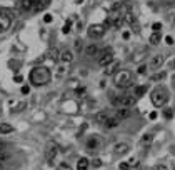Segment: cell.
I'll list each match as a JSON object with an SVG mask.
<instances>
[{
  "mask_svg": "<svg viewBox=\"0 0 175 170\" xmlns=\"http://www.w3.org/2000/svg\"><path fill=\"white\" fill-rule=\"evenodd\" d=\"M28 79H30V84L35 85V87H42L50 82L52 79V72L48 67H33V69L30 70V75H28Z\"/></svg>",
  "mask_w": 175,
  "mask_h": 170,
  "instance_id": "cell-1",
  "label": "cell"
},
{
  "mask_svg": "<svg viewBox=\"0 0 175 170\" xmlns=\"http://www.w3.org/2000/svg\"><path fill=\"white\" fill-rule=\"evenodd\" d=\"M150 100H152V104H153L155 107H163V105L168 102V94H167V90H165L163 87H157V89L152 92V97H150Z\"/></svg>",
  "mask_w": 175,
  "mask_h": 170,
  "instance_id": "cell-2",
  "label": "cell"
},
{
  "mask_svg": "<svg viewBox=\"0 0 175 170\" xmlns=\"http://www.w3.org/2000/svg\"><path fill=\"white\" fill-rule=\"evenodd\" d=\"M115 85L120 87V89H129L130 85H132V74H130L129 70H120L115 74Z\"/></svg>",
  "mask_w": 175,
  "mask_h": 170,
  "instance_id": "cell-3",
  "label": "cell"
},
{
  "mask_svg": "<svg viewBox=\"0 0 175 170\" xmlns=\"http://www.w3.org/2000/svg\"><path fill=\"white\" fill-rule=\"evenodd\" d=\"M12 18H13V12L8 8H2L0 10V30H8L12 25Z\"/></svg>",
  "mask_w": 175,
  "mask_h": 170,
  "instance_id": "cell-4",
  "label": "cell"
},
{
  "mask_svg": "<svg viewBox=\"0 0 175 170\" xmlns=\"http://www.w3.org/2000/svg\"><path fill=\"white\" fill-rule=\"evenodd\" d=\"M58 153H60V150H58V145L48 143V145H47V152H45L47 163H48V165H57V157H58Z\"/></svg>",
  "mask_w": 175,
  "mask_h": 170,
  "instance_id": "cell-5",
  "label": "cell"
},
{
  "mask_svg": "<svg viewBox=\"0 0 175 170\" xmlns=\"http://www.w3.org/2000/svg\"><path fill=\"white\" fill-rule=\"evenodd\" d=\"M114 62V55H112V48L107 47L104 50L99 52V65L100 67H107Z\"/></svg>",
  "mask_w": 175,
  "mask_h": 170,
  "instance_id": "cell-6",
  "label": "cell"
},
{
  "mask_svg": "<svg viewBox=\"0 0 175 170\" xmlns=\"http://www.w3.org/2000/svg\"><path fill=\"white\" fill-rule=\"evenodd\" d=\"M87 32H89L90 38H100V37H104V33H105V27L102 25V23H94V25L89 27Z\"/></svg>",
  "mask_w": 175,
  "mask_h": 170,
  "instance_id": "cell-7",
  "label": "cell"
},
{
  "mask_svg": "<svg viewBox=\"0 0 175 170\" xmlns=\"http://www.w3.org/2000/svg\"><path fill=\"white\" fill-rule=\"evenodd\" d=\"M135 105V97H129V95H120V107L124 109H130Z\"/></svg>",
  "mask_w": 175,
  "mask_h": 170,
  "instance_id": "cell-8",
  "label": "cell"
},
{
  "mask_svg": "<svg viewBox=\"0 0 175 170\" xmlns=\"http://www.w3.org/2000/svg\"><path fill=\"white\" fill-rule=\"evenodd\" d=\"M163 62H165L163 55H155L153 59L150 60V69H153V70H158L160 67L163 65Z\"/></svg>",
  "mask_w": 175,
  "mask_h": 170,
  "instance_id": "cell-9",
  "label": "cell"
},
{
  "mask_svg": "<svg viewBox=\"0 0 175 170\" xmlns=\"http://www.w3.org/2000/svg\"><path fill=\"white\" fill-rule=\"evenodd\" d=\"M129 152V145L127 143H117L114 147V153L117 155V157H122V155H125Z\"/></svg>",
  "mask_w": 175,
  "mask_h": 170,
  "instance_id": "cell-10",
  "label": "cell"
},
{
  "mask_svg": "<svg viewBox=\"0 0 175 170\" xmlns=\"http://www.w3.org/2000/svg\"><path fill=\"white\" fill-rule=\"evenodd\" d=\"M100 143H102L100 138L97 137V135H94V137H90L89 142H87V148H89V150H97L100 147Z\"/></svg>",
  "mask_w": 175,
  "mask_h": 170,
  "instance_id": "cell-11",
  "label": "cell"
},
{
  "mask_svg": "<svg viewBox=\"0 0 175 170\" xmlns=\"http://www.w3.org/2000/svg\"><path fill=\"white\" fill-rule=\"evenodd\" d=\"M147 53H148V50H147V48H142V50H137V52H135L134 55H132V62H135V64H139L140 60H143V59H145V55H147Z\"/></svg>",
  "mask_w": 175,
  "mask_h": 170,
  "instance_id": "cell-12",
  "label": "cell"
},
{
  "mask_svg": "<svg viewBox=\"0 0 175 170\" xmlns=\"http://www.w3.org/2000/svg\"><path fill=\"white\" fill-rule=\"evenodd\" d=\"M129 117H130V110H129V109H124V107H120V109L117 110V117H115V119L125 120V119H129Z\"/></svg>",
  "mask_w": 175,
  "mask_h": 170,
  "instance_id": "cell-13",
  "label": "cell"
},
{
  "mask_svg": "<svg viewBox=\"0 0 175 170\" xmlns=\"http://www.w3.org/2000/svg\"><path fill=\"white\" fill-rule=\"evenodd\" d=\"M99 52H100V50H99V47L94 45V43L85 48V55H87V57H97V55H99Z\"/></svg>",
  "mask_w": 175,
  "mask_h": 170,
  "instance_id": "cell-14",
  "label": "cell"
},
{
  "mask_svg": "<svg viewBox=\"0 0 175 170\" xmlns=\"http://www.w3.org/2000/svg\"><path fill=\"white\" fill-rule=\"evenodd\" d=\"M119 67H120V65H119V62H112L110 65H107V67H105V69H107V70H105V74H107V75H115V74H117V70H119Z\"/></svg>",
  "mask_w": 175,
  "mask_h": 170,
  "instance_id": "cell-15",
  "label": "cell"
},
{
  "mask_svg": "<svg viewBox=\"0 0 175 170\" xmlns=\"http://www.w3.org/2000/svg\"><path fill=\"white\" fill-rule=\"evenodd\" d=\"M18 8H20L22 12L32 10V0H20V2H18Z\"/></svg>",
  "mask_w": 175,
  "mask_h": 170,
  "instance_id": "cell-16",
  "label": "cell"
},
{
  "mask_svg": "<svg viewBox=\"0 0 175 170\" xmlns=\"http://www.w3.org/2000/svg\"><path fill=\"white\" fill-rule=\"evenodd\" d=\"M60 59H62V62H65V64H70V62L74 60V53L70 50H64L60 53Z\"/></svg>",
  "mask_w": 175,
  "mask_h": 170,
  "instance_id": "cell-17",
  "label": "cell"
},
{
  "mask_svg": "<svg viewBox=\"0 0 175 170\" xmlns=\"http://www.w3.org/2000/svg\"><path fill=\"white\" fill-rule=\"evenodd\" d=\"M145 94H147V85H139V87H135L134 97H143Z\"/></svg>",
  "mask_w": 175,
  "mask_h": 170,
  "instance_id": "cell-18",
  "label": "cell"
},
{
  "mask_svg": "<svg viewBox=\"0 0 175 170\" xmlns=\"http://www.w3.org/2000/svg\"><path fill=\"white\" fill-rule=\"evenodd\" d=\"M48 57H50V60H53V62H57L58 59H60V52L57 50V48H50L48 50V53H47Z\"/></svg>",
  "mask_w": 175,
  "mask_h": 170,
  "instance_id": "cell-19",
  "label": "cell"
},
{
  "mask_svg": "<svg viewBox=\"0 0 175 170\" xmlns=\"http://www.w3.org/2000/svg\"><path fill=\"white\" fill-rule=\"evenodd\" d=\"M119 124H120L119 119H109L104 125H105L107 129H115V127H119Z\"/></svg>",
  "mask_w": 175,
  "mask_h": 170,
  "instance_id": "cell-20",
  "label": "cell"
},
{
  "mask_svg": "<svg viewBox=\"0 0 175 170\" xmlns=\"http://www.w3.org/2000/svg\"><path fill=\"white\" fill-rule=\"evenodd\" d=\"M13 132V127L12 125H8V124H0V134H12Z\"/></svg>",
  "mask_w": 175,
  "mask_h": 170,
  "instance_id": "cell-21",
  "label": "cell"
},
{
  "mask_svg": "<svg viewBox=\"0 0 175 170\" xmlns=\"http://www.w3.org/2000/svg\"><path fill=\"white\" fill-rule=\"evenodd\" d=\"M87 168H89V160L82 157L79 160V163H77V170H87Z\"/></svg>",
  "mask_w": 175,
  "mask_h": 170,
  "instance_id": "cell-22",
  "label": "cell"
},
{
  "mask_svg": "<svg viewBox=\"0 0 175 170\" xmlns=\"http://www.w3.org/2000/svg\"><path fill=\"white\" fill-rule=\"evenodd\" d=\"M95 120H97V122H99V124H105L107 120H109V115H107L105 112H100V114H97Z\"/></svg>",
  "mask_w": 175,
  "mask_h": 170,
  "instance_id": "cell-23",
  "label": "cell"
},
{
  "mask_svg": "<svg viewBox=\"0 0 175 170\" xmlns=\"http://www.w3.org/2000/svg\"><path fill=\"white\" fill-rule=\"evenodd\" d=\"M158 42H160V33L158 32H153L152 35H150V43H152V45H157Z\"/></svg>",
  "mask_w": 175,
  "mask_h": 170,
  "instance_id": "cell-24",
  "label": "cell"
},
{
  "mask_svg": "<svg viewBox=\"0 0 175 170\" xmlns=\"http://www.w3.org/2000/svg\"><path fill=\"white\" fill-rule=\"evenodd\" d=\"M163 79H165V72H160V74H155V75L150 77V82H160Z\"/></svg>",
  "mask_w": 175,
  "mask_h": 170,
  "instance_id": "cell-25",
  "label": "cell"
},
{
  "mask_svg": "<svg viewBox=\"0 0 175 170\" xmlns=\"http://www.w3.org/2000/svg\"><path fill=\"white\" fill-rule=\"evenodd\" d=\"M65 74H67V69H65V67H64V65L57 67V77H58V79H60V77H64Z\"/></svg>",
  "mask_w": 175,
  "mask_h": 170,
  "instance_id": "cell-26",
  "label": "cell"
},
{
  "mask_svg": "<svg viewBox=\"0 0 175 170\" xmlns=\"http://www.w3.org/2000/svg\"><path fill=\"white\" fill-rule=\"evenodd\" d=\"M152 143V135L147 134V135H143V138H142V145H150Z\"/></svg>",
  "mask_w": 175,
  "mask_h": 170,
  "instance_id": "cell-27",
  "label": "cell"
},
{
  "mask_svg": "<svg viewBox=\"0 0 175 170\" xmlns=\"http://www.w3.org/2000/svg\"><path fill=\"white\" fill-rule=\"evenodd\" d=\"M145 72H147V65H139V69H137V74L139 75H145Z\"/></svg>",
  "mask_w": 175,
  "mask_h": 170,
  "instance_id": "cell-28",
  "label": "cell"
},
{
  "mask_svg": "<svg viewBox=\"0 0 175 170\" xmlns=\"http://www.w3.org/2000/svg\"><path fill=\"white\" fill-rule=\"evenodd\" d=\"M163 117H165V119H172V117H173V110H172V109H167V110L163 112Z\"/></svg>",
  "mask_w": 175,
  "mask_h": 170,
  "instance_id": "cell-29",
  "label": "cell"
},
{
  "mask_svg": "<svg viewBox=\"0 0 175 170\" xmlns=\"http://www.w3.org/2000/svg\"><path fill=\"white\" fill-rule=\"evenodd\" d=\"M70 23H72L70 20L65 23V27H64V33H69V32H70Z\"/></svg>",
  "mask_w": 175,
  "mask_h": 170,
  "instance_id": "cell-30",
  "label": "cell"
},
{
  "mask_svg": "<svg viewBox=\"0 0 175 170\" xmlns=\"http://www.w3.org/2000/svg\"><path fill=\"white\" fill-rule=\"evenodd\" d=\"M52 20H53V18H52V15H50V13H47V15L43 17V22H47V23H50Z\"/></svg>",
  "mask_w": 175,
  "mask_h": 170,
  "instance_id": "cell-31",
  "label": "cell"
},
{
  "mask_svg": "<svg viewBox=\"0 0 175 170\" xmlns=\"http://www.w3.org/2000/svg\"><path fill=\"white\" fill-rule=\"evenodd\" d=\"M13 80L18 82V84H23V77L22 75H15V77H13Z\"/></svg>",
  "mask_w": 175,
  "mask_h": 170,
  "instance_id": "cell-32",
  "label": "cell"
},
{
  "mask_svg": "<svg viewBox=\"0 0 175 170\" xmlns=\"http://www.w3.org/2000/svg\"><path fill=\"white\" fill-rule=\"evenodd\" d=\"M57 170H72V168H70V167H69V165H67V163H62V165H60V167H58Z\"/></svg>",
  "mask_w": 175,
  "mask_h": 170,
  "instance_id": "cell-33",
  "label": "cell"
},
{
  "mask_svg": "<svg viewBox=\"0 0 175 170\" xmlns=\"http://www.w3.org/2000/svg\"><path fill=\"white\" fill-rule=\"evenodd\" d=\"M162 28V23H153V32H160Z\"/></svg>",
  "mask_w": 175,
  "mask_h": 170,
  "instance_id": "cell-34",
  "label": "cell"
},
{
  "mask_svg": "<svg viewBox=\"0 0 175 170\" xmlns=\"http://www.w3.org/2000/svg\"><path fill=\"white\" fill-rule=\"evenodd\" d=\"M5 150H7V145L3 143V142H0V153H3Z\"/></svg>",
  "mask_w": 175,
  "mask_h": 170,
  "instance_id": "cell-35",
  "label": "cell"
},
{
  "mask_svg": "<svg viewBox=\"0 0 175 170\" xmlns=\"http://www.w3.org/2000/svg\"><path fill=\"white\" fill-rule=\"evenodd\" d=\"M92 165H94V167H100V165H102V162H100L99 158H95L94 162H92Z\"/></svg>",
  "mask_w": 175,
  "mask_h": 170,
  "instance_id": "cell-36",
  "label": "cell"
},
{
  "mask_svg": "<svg viewBox=\"0 0 175 170\" xmlns=\"http://www.w3.org/2000/svg\"><path fill=\"white\" fill-rule=\"evenodd\" d=\"M130 167H129V162L127 163H120V170H129Z\"/></svg>",
  "mask_w": 175,
  "mask_h": 170,
  "instance_id": "cell-37",
  "label": "cell"
},
{
  "mask_svg": "<svg viewBox=\"0 0 175 170\" xmlns=\"http://www.w3.org/2000/svg\"><path fill=\"white\" fill-rule=\"evenodd\" d=\"M75 48H77V50H80V48H82V40H77L75 42Z\"/></svg>",
  "mask_w": 175,
  "mask_h": 170,
  "instance_id": "cell-38",
  "label": "cell"
},
{
  "mask_svg": "<svg viewBox=\"0 0 175 170\" xmlns=\"http://www.w3.org/2000/svg\"><path fill=\"white\" fill-rule=\"evenodd\" d=\"M165 42H167L168 45H172V43H173V38H172V37H165Z\"/></svg>",
  "mask_w": 175,
  "mask_h": 170,
  "instance_id": "cell-39",
  "label": "cell"
},
{
  "mask_svg": "<svg viewBox=\"0 0 175 170\" xmlns=\"http://www.w3.org/2000/svg\"><path fill=\"white\" fill-rule=\"evenodd\" d=\"M28 90H30V89H28L27 85H25V87H22V94H28Z\"/></svg>",
  "mask_w": 175,
  "mask_h": 170,
  "instance_id": "cell-40",
  "label": "cell"
},
{
  "mask_svg": "<svg viewBox=\"0 0 175 170\" xmlns=\"http://www.w3.org/2000/svg\"><path fill=\"white\" fill-rule=\"evenodd\" d=\"M163 2H165V5H173V0H163Z\"/></svg>",
  "mask_w": 175,
  "mask_h": 170,
  "instance_id": "cell-41",
  "label": "cell"
},
{
  "mask_svg": "<svg viewBox=\"0 0 175 170\" xmlns=\"http://www.w3.org/2000/svg\"><path fill=\"white\" fill-rule=\"evenodd\" d=\"M150 119H152V120L157 119V112H152V114H150Z\"/></svg>",
  "mask_w": 175,
  "mask_h": 170,
  "instance_id": "cell-42",
  "label": "cell"
},
{
  "mask_svg": "<svg viewBox=\"0 0 175 170\" xmlns=\"http://www.w3.org/2000/svg\"><path fill=\"white\" fill-rule=\"evenodd\" d=\"M157 170H168V168L165 167V165H158V167H157Z\"/></svg>",
  "mask_w": 175,
  "mask_h": 170,
  "instance_id": "cell-43",
  "label": "cell"
},
{
  "mask_svg": "<svg viewBox=\"0 0 175 170\" xmlns=\"http://www.w3.org/2000/svg\"><path fill=\"white\" fill-rule=\"evenodd\" d=\"M42 2H43V3H45V7H47V5H48V3H50V2H52V0H42Z\"/></svg>",
  "mask_w": 175,
  "mask_h": 170,
  "instance_id": "cell-44",
  "label": "cell"
},
{
  "mask_svg": "<svg viewBox=\"0 0 175 170\" xmlns=\"http://www.w3.org/2000/svg\"><path fill=\"white\" fill-rule=\"evenodd\" d=\"M2 168H3V163H2V162H0V170H2Z\"/></svg>",
  "mask_w": 175,
  "mask_h": 170,
  "instance_id": "cell-45",
  "label": "cell"
},
{
  "mask_svg": "<svg viewBox=\"0 0 175 170\" xmlns=\"http://www.w3.org/2000/svg\"><path fill=\"white\" fill-rule=\"evenodd\" d=\"M173 67H175V60H173Z\"/></svg>",
  "mask_w": 175,
  "mask_h": 170,
  "instance_id": "cell-46",
  "label": "cell"
},
{
  "mask_svg": "<svg viewBox=\"0 0 175 170\" xmlns=\"http://www.w3.org/2000/svg\"><path fill=\"white\" fill-rule=\"evenodd\" d=\"M173 114H175V109H173Z\"/></svg>",
  "mask_w": 175,
  "mask_h": 170,
  "instance_id": "cell-47",
  "label": "cell"
},
{
  "mask_svg": "<svg viewBox=\"0 0 175 170\" xmlns=\"http://www.w3.org/2000/svg\"><path fill=\"white\" fill-rule=\"evenodd\" d=\"M173 152H175V147H173Z\"/></svg>",
  "mask_w": 175,
  "mask_h": 170,
  "instance_id": "cell-48",
  "label": "cell"
},
{
  "mask_svg": "<svg viewBox=\"0 0 175 170\" xmlns=\"http://www.w3.org/2000/svg\"><path fill=\"white\" fill-rule=\"evenodd\" d=\"M124 2H127V0H124Z\"/></svg>",
  "mask_w": 175,
  "mask_h": 170,
  "instance_id": "cell-49",
  "label": "cell"
},
{
  "mask_svg": "<svg viewBox=\"0 0 175 170\" xmlns=\"http://www.w3.org/2000/svg\"><path fill=\"white\" fill-rule=\"evenodd\" d=\"M173 22H175V18H173Z\"/></svg>",
  "mask_w": 175,
  "mask_h": 170,
  "instance_id": "cell-50",
  "label": "cell"
}]
</instances>
